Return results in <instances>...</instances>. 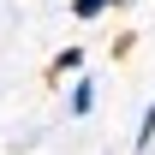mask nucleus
<instances>
[{
  "label": "nucleus",
  "mask_w": 155,
  "mask_h": 155,
  "mask_svg": "<svg viewBox=\"0 0 155 155\" xmlns=\"http://www.w3.org/2000/svg\"><path fill=\"white\" fill-rule=\"evenodd\" d=\"M66 114H72V119H90V114H96V78L78 72V84L66 90Z\"/></svg>",
  "instance_id": "f257e3e1"
},
{
  "label": "nucleus",
  "mask_w": 155,
  "mask_h": 155,
  "mask_svg": "<svg viewBox=\"0 0 155 155\" xmlns=\"http://www.w3.org/2000/svg\"><path fill=\"white\" fill-rule=\"evenodd\" d=\"M149 149H155V96H149V107L137 119V137H131V155H149Z\"/></svg>",
  "instance_id": "f03ea898"
},
{
  "label": "nucleus",
  "mask_w": 155,
  "mask_h": 155,
  "mask_svg": "<svg viewBox=\"0 0 155 155\" xmlns=\"http://www.w3.org/2000/svg\"><path fill=\"white\" fill-rule=\"evenodd\" d=\"M114 12V0H72V18L78 24H96V18H107Z\"/></svg>",
  "instance_id": "7ed1b4c3"
},
{
  "label": "nucleus",
  "mask_w": 155,
  "mask_h": 155,
  "mask_svg": "<svg viewBox=\"0 0 155 155\" xmlns=\"http://www.w3.org/2000/svg\"><path fill=\"white\" fill-rule=\"evenodd\" d=\"M66 72H84V42H72V48L54 54V78H66Z\"/></svg>",
  "instance_id": "20e7f679"
}]
</instances>
